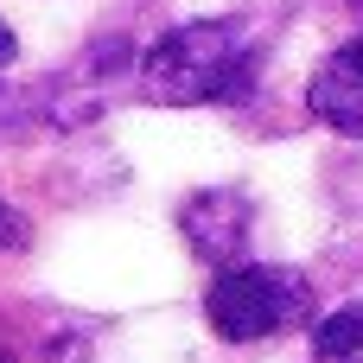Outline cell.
<instances>
[{"label": "cell", "instance_id": "1", "mask_svg": "<svg viewBox=\"0 0 363 363\" xmlns=\"http://www.w3.org/2000/svg\"><path fill=\"white\" fill-rule=\"evenodd\" d=\"M262 77V45L242 19H185L160 32L140 57L147 102L204 108V102H249Z\"/></svg>", "mask_w": 363, "mask_h": 363}, {"label": "cell", "instance_id": "2", "mask_svg": "<svg viewBox=\"0 0 363 363\" xmlns=\"http://www.w3.org/2000/svg\"><path fill=\"white\" fill-rule=\"evenodd\" d=\"M306 313H313V281L300 268H274V262H230L204 294V319L223 345L281 338Z\"/></svg>", "mask_w": 363, "mask_h": 363}, {"label": "cell", "instance_id": "3", "mask_svg": "<svg viewBox=\"0 0 363 363\" xmlns=\"http://www.w3.org/2000/svg\"><path fill=\"white\" fill-rule=\"evenodd\" d=\"M179 236L191 242L198 262L230 268V262H242V249H249V236H255V204H249L242 191H230V185H211V191L185 198Z\"/></svg>", "mask_w": 363, "mask_h": 363}, {"label": "cell", "instance_id": "4", "mask_svg": "<svg viewBox=\"0 0 363 363\" xmlns=\"http://www.w3.org/2000/svg\"><path fill=\"white\" fill-rule=\"evenodd\" d=\"M306 108L313 121H325L332 134H363V32H351L306 83Z\"/></svg>", "mask_w": 363, "mask_h": 363}, {"label": "cell", "instance_id": "5", "mask_svg": "<svg viewBox=\"0 0 363 363\" xmlns=\"http://www.w3.org/2000/svg\"><path fill=\"white\" fill-rule=\"evenodd\" d=\"M313 363H363V300L357 306H338L332 319H319Z\"/></svg>", "mask_w": 363, "mask_h": 363}, {"label": "cell", "instance_id": "6", "mask_svg": "<svg viewBox=\"0 0 363 363\" xmlns=\"http://www.w3.org/2000/svg\"><path fill=\"white\" fill-rule=\"evenodd\" d=\"M13 249H26V217L0 198V255H13Z\"/></svg>", "mask_w": 363, "mask_h": 363}, {"label": "cell", "instance_id": "7", "mask_svg": "<svg viewBox=\"0 0 363 363\" xmlns=\"http://www.w3.org/2000/svg\"><path fill=\"white\" fill-rule=\"evenodd\" d=\"M6 64H13V32L0 26V70H6Z\"/></svg>", "mask_w": 363, "mask_h": 363}]
</instances>
